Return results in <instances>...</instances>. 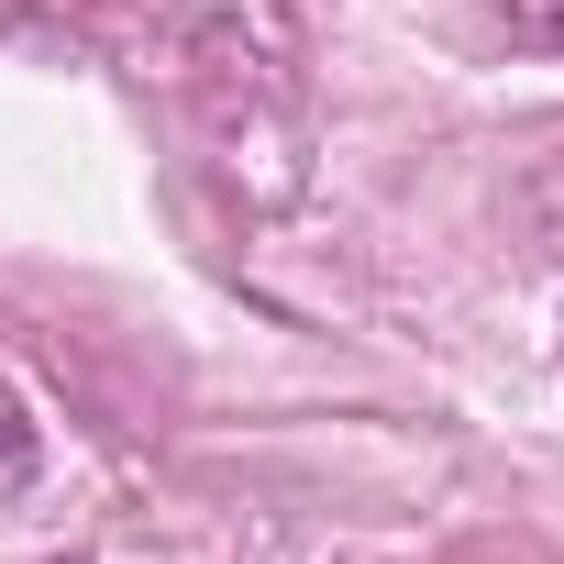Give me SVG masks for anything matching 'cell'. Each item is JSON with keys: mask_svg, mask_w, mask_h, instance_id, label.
<instances>
[{"mask_svg": "<svg viewBox=\"0 0 564 564\" xmlns=\"http://www.w3.org/2000/svg\"><path fill=\"white\" fill-rule=\"evenodd\" d=\"M34 476H45V443H34V421H23V399L0 388V509H12V498H23Z\"/></svg>", "mask_w": 564, "mask_h": 564, "instance_id": "cell-1", "label": "cell"}, {"mask_svg": "<svg viewBox=\"0 0 564 564\" xmlns=\"http://www.w3.org/2000/svg\"><path fill=\"white\" fill-rule=\"evenodd\" d=\"M520 221H531V254H564V166H542L520 188Z\"/></svg>", "mask_w": 564, "mask_h": 564, "instance_id": "cell-3", "label": "cell"}, {"mask_svg": "<svg viewBox=\"0 0 564 564\" xmlns=\"http://www.w3.org/2000/svg\"><path fill=\"white\" fill-rule=\"evenodd\" d=\"M487 12H498V34H509V45L564 56V0H487Z\"/></svg>", "mask_w": 564, "mask_h": 564, "instance_id": "cell-2", "label": "cell"}]
</instances>
